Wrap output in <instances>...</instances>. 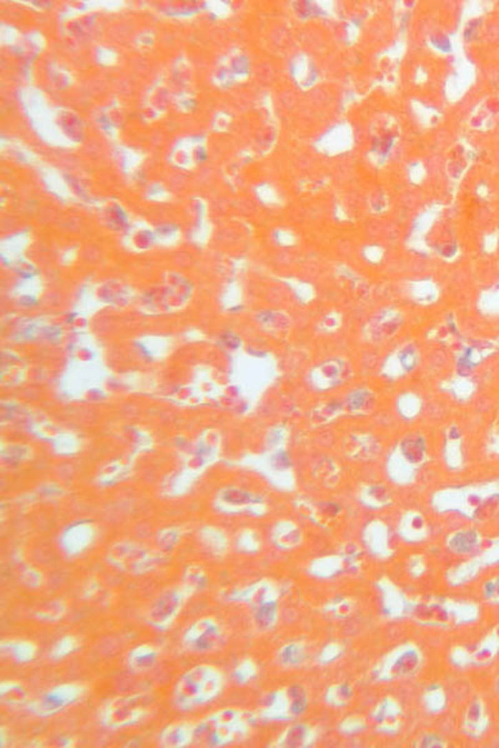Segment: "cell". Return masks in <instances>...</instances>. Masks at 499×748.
<instances>
[{"label": "cell", "instance_id": "28", "mask_svg": "<svg viewBox=\"0 0 499 748\" xmlns=\"http://www.w3.org/2000/svg\"><path fill=\"white\" fill-rule=\"evenodd\" d=\"M493 592H494V584H492V583L487 584V585H486V594H487V596L492 595Z\"/></svg>", "mask_w": 499, "mask_h": 748}, {"label": "cell", "instance_id": "3", "mask_svg": "<svg viewBox=\"0 0 499 748\" xmlns=\"http://www.w3.org/2000/svg\"><path fill=\"white\" fill-rule=\"evenodd\" d=\"M107 560L115 569L129 575H145L162 564L165 553L133 540H120L107 550Z\"/></svg>", "mask_w": 499, "mask_h": 748}, {"label": "cell", "instance_id": "2", "mask_svg": "<svg viewBox=\"0 0 499 748\" xmlns=\"http://www.w3.org/2000/svg\"><path fill=\"white\" fill-rule=\"evenodd\" d=\"M244 729L245 723L239 711L219 709L195 723L193 743L201 747H224L240 740Z\"/></svg>", "mask_w": 499, "mask_h": 748}, {"label": "cell", "instance_id": "27", "mask_svg": "<svg viewBox=\"0 0 499 748\" xmlns=\"http://www.w3.org/2000/svg\"><path fill=\"white\" fill-rule=\"evenodd\" d=\"M341 692H342V695L346 696V697H350V696H351V690L348 687V685H343V686L341 687Z\"/></svg>", "mask_w": 499, "mask_h": 748}, {"label": "cell", "instance_id": "5", "mask_svg": "<svg viewBox=\"0 0 499 748\" xmlns=\"http://www.w3.org/2000/svg\"><path fill=\"white\" fill-rule=\"evenodd\" d=\"M87 692V687L83 683H61L43 692L33 701L28 702V709L35 716L50 717L78 703Z\"/></svg>", "mask_w": 499, "mask_h": 748}, {"label": "cell", "instance_id": "11", "mask_svg": "<svg viewBox=\"0 0 499 748\" xmlns=\"http://www.w3.org/2000/svg\"><path fill=\"white\" fill-rule=\"evenodd\" d=\"M38 646L25 640H4L0 643L1 656L9 657L18 663L33 661L36 656Z\"/></svg>", "mask_w": 499, "mask_h": 748}, {"label": "cell", "instance_id": "16", "mask_svg": "<svg viewBox=\"0 0 499 748\" xmlns=\"http://www.w3.org/2000/svg\"><path fill=\"white\" fill-rule=\"evenodd\" d=\"M67 611V603L61 600H53L40 606V609L35 611V616L45 623H56L65 616Z\"/></svg>", "mask_w": 499, "mask_h": 748}, {"label": "cell", "instance_id": "17", "mask_svg": "<svg viewBox=\"0 0 499 748\" xmlns=\"http://www.w3.org/2000/svg\"><path fill=\"white\" fill-rule=\"evenodd\" d=\"M80 648V641L78 637L73 635H67L61 637L59 641L54 643L53 648L49 652V657L52 660H61L67 656L72 655Z\"/></svg>", "mask_w": 499, "mask_h": 748}, {"label": "cell", "instance_id": "12", "mask_svg": "<svg viewBox=\"0 0 499 748\" xmlns=\"http://www.w3.org/2000/svg\"><path fill=\"white\" fill-rule=\"evenodd\" d=\"M199 540L205 546V549L217 559H222L229 550V539L226 534L213 526H205L199 531Z\"/></svg>", "mask_w": 499, "mask_h": 748}, {"label": "cell", "instance_id": "13", "mask_svg": "<svg viewBox=\"0 0 499 748\" xmlns=\"http://www.w3.org/2000/svg\"><path fill=\"white\" fill-rule=\"evenodd\" d=\"M207 584L209 576L206 571L198 564H190L184 571L181 586L187 590L189 595L193 596L204 591L207 588Z\"/></svg>", "mask_w": 499, "mask_h": 748}, {"label": "cell", "instance_id": "1", "mask_svg": "<svg viewBox=\"0 0 499 748\" xmlns=\"http://www.w3.org/2000/svg\"><path fill=\"white\" fill-rule=\"evenodd\" d=\"M225 686L222 671L210 665L201 663L187 670L180 677L173 689V703L181 711H193L216 700Z\"/></svg>", "mask_w": 499, "mask_h": 748}, {"label": "cell", "instance_id": "6", "mask_svg": "<svg viewBox=\"0 0 499 748\" xmlns=\"http://www.w3.org/2000/svg\"><path fill=\"white\" fill-rule=\"evenodd\" d=\"M189 597L190 595L182 586L164 591L149 610L147 623L160 631L170 629Z\"/></svg>", "mask_w": 499, "mask_h": 748}, {"label": "cell", "instance_id": "25", "mask_svg": "<svg viewBox=\"0 0 499 748\" xmlns=\"http://www.w3.org/2000/svg\"><path fill=\"white\" fill-rule=\"evenodd\" d=\"M417 663H418V656L416 655V652H407L399 659L397 667H399L401 672L407 674V672H411V671L416 669Z\"/></svg>", "mask_w": 499, "mask_h": 748}, {"label": "cell", "instance_id": "7", "mask_svg": "<svg viewBox=\"0 0 499 748\" xmlns=\"http://www.w3.org/2000/svg\"><path fill=\"white\" fill-rule=\"evenodd\" d=\"M224 640L222 628L213 617L205 616L191 623L182 636V646L195 654L219 649Z\"/></svg>", "mask_w": 499, "mask_h": 748}, {"label": "cell", "instance_id": "21", "mask_svg": "<svg viewBox=\"0 0 499 748\" xmlns=\"http://www.w3.org/2000/svg\"><path fill=\"white\" fill-rule=\"evenodd\" d=\"M288 696L293 700V703L290 706V712L293 715H301L302 712H305V709H307V701L304 690L299 686L291 687L288 690Z\"/></svg>", "mask_w": 499, "mask_h": 748}, {"label": "cell", "instance_id": "23", "mask_svg": "<svg viewBox=\"0 0 499 748\" xmlns=\"http://www.w3.org/2000/svg\"><path fill=\"white\" fill-rule=\"evenodd\" d=\"M302 659V654L297 646L288 645L281 652V662L285 665H296Z\"/></svg>", "mask_w": 499, "mask_h": 748}, {"label": "cell", "instance_id": "26", "mask_svg": "<svg viewBox=\"0 0 499 748\" xmlns=\"http://www.w3.org/2000/svg\"><path fill=\"white\" fill-rule=\"evenodd\" d=\"M423 746H426V747H434V746H440V741H439L438 738H437L436 736H428V737H426V738H425V741H423Z\"/></svg>", "mask_w": 499, "mask_h": 748}, {"label": "cell", "instance_id": "15", "mask_svg": "<svg viewBox=\"0 0 499 748\" xmlns=\"http://www.w3.org/2000/svg\"><path fill=\"white\" fill-rule=\"evenodd\" d=\"M259 502V498H255L244 490L227 489L220 494L217 506L219 509H222L224 506L236 508V506H245L248 504H256Z\"/></svg>", "mask_w": 499, "mask_h": 748}, {"label": "cell", "instance_id": "19", "mask_svg": "<svg viewBox=\"0 0 499 748\" xmlns=\"http://www.w3.org/2000/svg\"><path fill=\"white\" fill-rule=\"evenodd\" d=\"M181 539H182L181 530L178 528H167L159 531V534L156 535V543L159 550L165 554H169L179 545Z\"/></svg>", "mask_w": 499, "mask_h": 748}, {"label": "cell", "instance_id": "10", "mask_svg": "<svg viewBox=\"0 0 499 748\" xmlns=\"http://www.w3.org/2000/svg\"><path fill=\"white\" fill-rule=\"evenodd\" d=\"M160 651L155 646L142 643L130 651L127 666L134 674H147L158 665Z\"/></svg>", "mask_w": 499, "mask_h": 748}, {"label": "cell", "instance_id": "20", "mask_svg": "<svg viewBox=\"0 0 499 748\" xmlns=\"http://www.w3.org/2000/svg\"><path fill=\"white\" fill-rule=\"evenodd\" d=\"M477 543V534L474 531L458 533L451 540V548L458 554H465L474 548Z\"/></svg>", "mask_w": 499, "mask_h": 748}, {"label": "cell", "instance_id": "24", "mask_svg": "<svg viewBox=\"0 0 499 748\" xmlns=\"http://www.w3.org/2000/svg\"><path fill=\"white\" fill-rule=\"evenodd\" d=\"M305 736H306V729L304 726H296V727L290 729V732L287 734L286 738H285V745L288 747L299 746L304 741Z\"/></svg>", "mask_w": 499, "mask_h": 748}, {"label": "cell", "instance_id": "4", "mask_svg": "<svg viewBox=\"0 0 499 748\" xmlns=\"http://www.w3.org/2000/svg\"><path fill=\"white\" fill-rule=\"evenodd\" d=\"M155 698L147 692L120 696L107 702L100 712V722L110 729L136 726L153 712Z\"/></svg>", "mask_w": 499, "mask_h": 748}, {"label": "cell", "instance_id": "8", "mask_svg": "<svg viewBox=\"0 0 499 748\" xmlns=\"http://www.w3.org/2000/svg\"><path fill=\"white\" fill-rule=\"evenodd\" d=\"M98 537V530L93 523L79 522L72 524L60 534V549L67 557H80L93 546Z\"/></svg>", "mask_w": 499, "mask_h": 748}, {"label": "cell", "instance_id": "14", "mask_svg": "<svg viewBox=\"0 0 499 748\" xmlns=\"http://www.w3.org/2000/svg\"><path fill=\"white\" fill-rule=\"evenodd\" d=\"M0 701L6 706L17 707L28 702V691L20 682L3 681L0 685Z\"/></svg>", "mask_w": 499, "mask_h": 748}, {"label": "cell", "instance_id": "22", "mask_svg": "<svg viewBox=\"0 0 499 748\" xmlns=\"http://www.w3.org/2000/svg\"><path fill=\"white\" fill-rule=\"evenodd\" d=\"M21 581L32 589H36L44 584V575L40 570L35 569L33 566H27L21 573Z\"/></svg>", "mask_w": 499, "mask_h": 748}, {"label": "cell", "instance_id": "9", "mask_svg": "<svg viewBox=\"0 0 499 748\" xmlns=\"http://www.w3.org/2000/svg\"><path fill=\"white\" fill-rule=\"evenodd\" d=\"M195 725L190 722H175L160 732L161 747L184 748L193 743Z\"/></svg>", "mask_w": 499, "mask_h": 748}, {"label": "cell", "instance_id": "18", "mask_svg": "<svg viewBox=\"0 0 499 748\" xmlns=\"http://www.w3.org/2000/svg\"><path fill=\"white\" fill-rule=\"evenodd\" d=\"M276 611H277V605L275 601L266 600L257 605L256 612H255V620L259 629H270L273 626L276 620Z\"/></svg>", "mask_w": 499, "mask_h": 748}]
</instances>
